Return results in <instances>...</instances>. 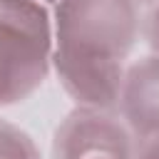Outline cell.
Returning <instances> with one entry per match:
<instances>
[{
  "label": "cell",
  "mask_w": 159,
  "mask_h": 159,
  "mask_svg": "<svg viewBox=\"0 0 159 159\" xmlns=\"http://www.w3.org/2000/svg\"><path fill=\"white\" fill-rule=\"evenodd\" d=\"M134 2H154V0H134Z\"/></svg>",
  "instance_id": "8"
},
{
  "label": "cell",
  "mask_w": 159,
  "mask_h": 159,
  "mask_svg": "<svg viewBox=\"0 0 159 159\" xmlns=\"http://www.w3.org/2000/svg\"><path fill=\"white\" fill-rule=\"evenodd\" d=\"M55 159H132L129 132L109 109L77 107L55 132Z\"/></svg>",
  "instance_id": "3"
},
{
  "label": "cell",
  "mask_w": 159,
  "mask_h": 159,
  "mask_svg": "<svg viewBox=\"0 0 159 159\" xmlns=\"http://www.w3.org/2000/svg\"><path fill=\"white\" fill-rule=\"evenodd\" d=\"M119 109L139 139L159 134V55L142 57L124 70Z\"/></svg>",
  "instance_id": "4"
},
{
  "label": "cell",
  "mask_w": 159,
  "mask_h": 159,
  "mask_svg": "<svg viewBox=\"0 0 159 159\" xmlns=\"http://www.w3.org/2000/svg\"><path fill=\"white\" fill-rule=\"evenodd\" d=\"M0 159H40V152L30 134L0 119Z\"/></svg>",
  "instance_id": "5"
},
{
  "label": "cell",
  "mask_w": 159,
  "mask_h": 159,
  "mask_svg": "<svg viewBox=\"0 0 159 159\" xmlns=\"http://www.w3.org/2000/svg\"><path fill=\"white\" fill-rule=\"evenodd\" d=\"M147 40H149L152 50L159 55V2H157V7L147 17Z\"/></svg>",
  "instance_id": "7"
},
{
  "label": "cell",
  "mask_w": 159,
  "mask_h": 159,
  "mask_svg": "<svg viewBox=\"0 0 159 159\" xmlns=\"http://www.w3.org/2000/svg\"><path fill=\"white\" fill-rule=\"evenodd\" d=\"M132 159H159V134H152V137H144L137 154Z\"/></svg>",
  "instance_id": "6"
},
{
  "label": "cell",
  "mask_w": 159,
  "mask_h": 159,
  "mask_svg": "<svg viewBox=\"0 0 159 159\" xmlns=\"http://www.w3.org/2000/svg\"><path fill=\"white\" fill-rule=\"evenodd\" d=\"M52 65V20L40 0H0V107L30 97Z\"/></svg>",
  "instance_id": "2"
},
{
  "label": "cell",
  "mask_w": 159,
  "mask_h": 159,
  "mask_svg": "<svg viewBox=\"0 0 159 159\" xmlns=\"http://www.w3.org/2000/svg\"><path fill=\"white\" fill-rule=\"evenodd\" d=\"M134 40V0H57L52 67L65 92L80 107H117Z\"/></svg>",
  "instance_id": "1"
}]
</instances>
